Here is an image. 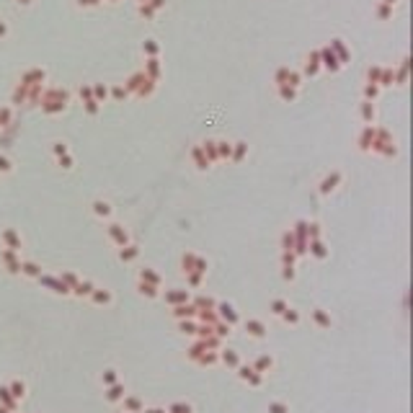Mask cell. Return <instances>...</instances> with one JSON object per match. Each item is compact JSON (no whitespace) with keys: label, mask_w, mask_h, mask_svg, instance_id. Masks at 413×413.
<instances>
[]
</instances>
